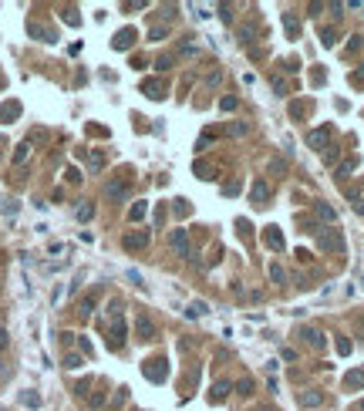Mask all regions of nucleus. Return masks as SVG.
<instances>
[{"label": "nucleus", "mask_w": 364, "mask_h": 411, "mask_svg": "<svg viewBox=\"0 0 364 411\" xmlns=\"http://www.w3.org/2000/svg\"><path fill=\"white\" fill-rule=\"evenodd\" d=\"M88 169L91 172H101V169H105V155H101V152H91L88 155Z\"/></svg>", "instance_id": "nucleus-20"}, {"label": "nucleus", "mask_w": 364, "mask_h": 411, "mask_svg": "<svg viewBox=\"0 0 364 411\" xmlns=\"http://www.w3.org/2000/svg\"><path fill=\"white\" fill-rule=\"evenodd\" d=\"M155 68H159V71H165V68H172V58H169V54H162V58L155 61Z\"/></svg>", "instance_id": "nucleus-36"}, {"label": "nucleus", "mask_w": 364, "mask_h": 411, "mask_svg": "<svg viewBox=\"0 0 364 411\" xmlns=\"http://www.w3.org/2000/svg\"><path fill=\"white\" fill-rule=\"evenodd\" d=\"M27 159H30V142H21V145L14 148V155H10V162H14V165H24Z\"/></svg>", "instance_id": "nucleus-14"}, {"label": "nucleus", "mask_w": 364, "mask_h": 411, "mask_svg": "<svg viewBox=\"0 0 364 411\" xmlns=\"http://www.w3.org/2000/svg\"><path fill=\"white\" fill-rule=\"evenodd\" d=\"M64 367H68V371H78V367H81V357H78V354H64Z\"/></svg>", "instance_id": "nucleus-27"}, {"label": "nucleus", "mask_w": 364, "mask_h": 411, "mask_svg": "<svg viewBox=\"0 0 364 411\" xmlns=\"http://www.w3.org/2000/svg\"><path fill=\"white\" fill-rule=\"evenodd\" d=\"M361 287H364V276H361Z\"/></svg>", "instance_id": "nucleus-48"}, {"label": "nucleus", "mask_w": 364, "mask_h": 411, "mask_svg": "<svg viewBox=\"0 0 364 411\" xmlns=\"http://www.w3.org/2000/svg\"><path fill=\"white\" fill-rule=\"evenodd\" d=\"M74 216H78L81 223H88L91 216H94V206H91V203H81V206H78V209H74Z\"/></svg>", "instance_id": "nucleus-22"}, {"label": "nucleus", "mask_w": 364, "mask_h": 411, "mask_svg": "<svg viewBox=\"0 0 364 411\" xmlns=\"http://www.w3.org/2000/svg\"><path fill=\"white\" fill-rule=\"evenodd\" d=\"M64 21H68V24H74V27H78V10H74V7H64Z\"/></svg>", "instance_id": "nucleus-32"}, {"label": "nucleus", "mask_w": 364, "mask_h": 411, "mask_svg": "<svg viewBox=\"0 0 364 411\" xmlns=\"http://www.w3.org/2000/svg\"><path fill=\"white\" fill-rule=\"evenodd\" d=\"M142 91H145L149 98H165V81H145Z\"/></svg>", "instance_id": "nucleus-16"}, {"label": "nucleus", "mask_w": 364, "mask_h": 411, "mask_svg": "<svg viewBox=\"0 0 364 411\" xmlns=\"http://www.w3.org/2000/svg\"><path fill=\"white\" fill-rule=\"evenodd\" d=\"M327 142H331V125H324V128H317V132L307 135V145H310V148H320V152H324Z\"/></svg>", "instance_id": "nucleus-6"}, {"label": "nucleus", "mask_w": 364, "mask_h": 411, "mask_svg": "<svg viewBox=\"0 0 364 411\" xmlns=\"http://www.w3.org/2000/svg\"><path fill=\"white\" fill-rule=\"evenodd\" d=\"M223 132H226V135H246V132H250V125H246V121H236V125L229 121V125H226Z\"/></svg>", "instance_id": "nucleus-25"}, {"label": "nucleus", "mask_w": 364, "mask_h": 411, "mask_svg": "<svg viewBox=\"0 0 364 411\" xmlns=\"http://www.w3.org/2000/svg\"><path fill=\"white\" fill-rule=\"evenodd\" d=\"M192 10H196V17H199V21H206V17H209V10H203L199 3H192Z\"/></svg>", "instance_id": "nucleus-43"}, {"label": "nucleus", "mask_w": 364, "mask_h": 411, "mask_svg": "<svg viewBox=\"0 0 364 411\" xmlns=\"http://www.w3.org/2000/svg\"><path fill=\"white\" fill-rule=\"evenodd\" d=\"M162 364H165V361H159V357H155V361H145V367H142L145 378H152V381H165V367H162Z\"/></svg>", "instance_id": "nucleus-10"}, {"label": "nucleus", "mask_w": 364, "mask_h": 411, "mask_svg": "<svg viewBox=\"0 0 364 411\" xmlns=\"http://www.w3.org/2000/svg\"><path fill=\"white\" fill-rule=\"evenodd\" d=\"M354 411H364V401H358V405H354Z\"/></svg>", "instance_id": "nucleus-45"}, {"label": "nucleus", "mask_w": 364, "mask_h": 411, "mask_svg": "<svg viewBox=\"0 0 364 411\" xmlns=\"http://www.w3.org/2000/svg\"><path fill=\"white\" fill-rule=\"evenodd\" d=\"M314 212H317L320 219H327V223H334V219H337V212H334L327 203H314Z\"/></svg>", "instance_id": "nucleus-18"}, {"label": "nucleus", "mask_w": 364, "mask_h": 411, "mask_svg": "<svg viewBox=\"0 0 364 411\" xmlns=\"http://www.w3.org/2000/svg\"><path fill=\"white\" fill-rule=\"evenodd\" d=\"M145 212H149V203H135L132 209H128V219H132V223H138Z\"/></svg>", "instance_id": "nucleus-21"}, {"label": "nucleus", "mask_w": 364, "mask_h": 411, "mask_svg": "<svg viewBox=\"0 0 364 411\" xmlns=\"http://www.w3.org/2000/svg\"><path fill=\"white\" fill-rule=\"evenodd\" d=\"M270 276H273V283H280V287L287 283V273H283V266H280V263H273V266H270Z\"/></svg>", "instance_id": "nucleus-26"}, {"label": "nucleus", "mask_w": 364, "mask_h": 411, "mask_svg": "<svg viewBox=\"0 0 364 411\" xmlns=\"http://www.w3.org/2000/svg\"><path fill=\"white\" fill-rule=\"evenodd\" d=\"M203 310H209V307H206V303H199V300H196V303H189V310H185V317H199V314H203Z\"/></svg>", "instance_id": "nucleus-29"}, {"label": "nucleus", "mask_w": 364, "mask_h": 411, "mask_svg": "<svg viewBox=\"0 0 364 411\" xmlns=\"http://www.w3.org/2000/svg\"><path fill=\"white\" fill-rule=\"evenodd\" d=\"M223 394H226V384H216V391H212V401H223Z\"/></svg>", "instance_id": "nucleus-40"}, {"label": "nucleus", "mask_w": 364, "mask_h": 411, "mask_svg": "<svg viewBox=\"0 0 364 411\" xmlns=\"http://www.w3.org/2000/svg\"><path fill=\"white\" fill-rule=\"evenodd\" d=\"M337 354H351V341H344V337H337Z\"/></svg>", "instance_id": "nucleus-37"}, {"label": "nucleus", "mask_w": 364, "mask_h": 411, "mask_svg": "<svg viewBox=\"0 0 364 411\" xmlns=\"http://www.w3.org/2000/svg\"><path fill=\"white\" fill-rule=\"evenodd\" d=\"M165 34H169V27H152L149 30V41H162Z\"/></svg>", "instance_id": "nucleus-33"}, {"label": "nucleus", "mask_w": 364, "mask_h": 411, "mask_svg": "<svg viewBox=\"0 0 364 411\" xmlns=\"http://www.w3.org/2000/svg\"><path fill=\"white\" fill-rule=\"evenodd\" d=\"M219 108H223V112H229V108H236V98H223V101H219Z\"/></svg>", "instance_id": "nucleus-39"}, {"label": "nucleus", "mask_w": 364, "mask_h": 411, "mask_svg": "<svg viewBox=\"0 0 364 411\" xmlns=\"http://www.w3.org/2000/svg\"><path fill=\"white\" fill-rule=\"evenodd\" d=\"M128 401V388H118V394L112 398V405H125Z\"/></svg>", "instance_id": "nucleus-34"}, {"label": "nucleus", "mask_w": 364, "mask_h": 411, "mask_svg": "<svg viewBox=\"0 0 364 411\" xmlns=\"http://www.w3.org/2000/svg\"><path fill=\"white\" fill-rule=\"evenodd\" d=\"M283 27L290 30V37H297V30H300V24H297V17H294V14H290V10H287V14H283Z\"/></svg>", "instance_id": "nucleus-24"}, {"label": "nucleus", "mask_w": 364, "mask_h": 411, "mask_svg": "<svg viewBox=\"0 0 364 411\" xmlns=\"http://www.w3.org/2000/svg\"><path fill=\"white\" fill-rule=\"evenodd\" d=\"M169 243H172V250H179V256H185V260H192V246H189V233L185 229H172V236H169Z\"/></svg>", "instance_id": "nucleus-4"}, {"label": "nucleus", "mask_w": 364, "mask_h": 411, "mask_svg": "<svg viewBox=\"0 0 364 411\" xmlns=\"http://www.w3.org/2000/svg\"><path fill=\"white\" fill-rule=\"evenodd\" d=\"M94 303H98V294H88L78 303V317H91V314H94Z\"/></svg>", "instance_id": "nucleus-15"}, {"label": "nucleus", "mask_w": 364, "mask_h": 411, "mask_svg": "<svg viewBox=\"0 0 364 411\" xmlns=\"http://www.w3.org/2000/svg\"><path fill=\"white\" fill-rule=\"evenodd\" d=\"M88 405L91 408H101V405H105V391H94V394L88 398Z\"/></svg>", "instance_id": "nucleus-31"}, {"label": "nucleus", "mask_w": 364, "mask_h": 411, "mask_svg": "<svg viewBox=\"0 0 364 411\" xmlns=\"http://www.w3.org/2000/svg\"><path fill=\"white\" fill-rule=\"evenodd\" d=\"M0 145H3V135H0Z\"/></svg>", "instance_id": "nucleus-47"}, {"label": "nucleus", "mask_w": 364, "mask_h": 411, "mask_svg": "<svg viewBox=\"0 0 364 411\" xmlns=\"http://www.w3.org/2000/svg\"><path fill=\"white\" fill-rule=\"evenodd\" d=\"M354 169H358V155H351V159H344V162L337 165V172H334V179L341 182V179H347V176H351Z\"/></svg>", "instance_id": "nucleus-12"}, {"label": "nucleus", "mask_w": 364, "mask_h": 411, "mask_svg": "<svg viewBox=\"0 0 364 411\" xmlns=\"http://www.w3.org/2000/svg\"><path fill=\"white\" fill-rule=\"evenodd\" d=\"M3 347H7V334L0 330V351H3Z\"/></svg>", "instance_id": "nucleus-44"}, {"label": "nucleus", "mask_w": 364, "mask_h": 411, "mask_svg": "<svg viewBox=\"0 0 364 411\" xmlns=\"http://www.w3.org/2000/svg\"><path fill=\"white\" fill-rule=\"evenodd\" d=\"M300 337L307 341V344H310V347H314V351H320V347H324V334H320L317 327H303Z\"/></svg>", "instance_id": "nucleus-11"}, {"label": "nucleus", "mask_w": 364, "mask_h": 411, "mask_svg": "<svg viewBox=\"0 0 364 411\" xmlns=\"http://www.w3.org/2000/svg\"><path fill=\"white\" fill-rule=\"evenodd\" d=\"M0 88H7V78H3V74H0Z\"/></svg>", "instance_id": "nucleus-46"}, {"label": "nucleus", "mask_w": 364, "mask_h": 411, "mask_svg": "<svg viewBox=\"0 0 364 411\" xmlns=\"http://www.w3.org/2000/svg\"><path fill=\"white\" fill-rule=\"evenodd\" d=\"M317 250H324V253H344V233L337 226L317 229Z\"/></svg>", "instance_id": "nucleus-1"}, {"label": "nucleus", "mask_w": 364, "mask_h": 411, "mask_svg": "<svg viewBox=\"0 0 364 411\" xmlns=\"http://www.w3.org/2000/svg\"><path fill=\"white\" fill-rule=\"evenodd\" d=\"M128 189H132V176H128V172H118L115 179L105 182V199H112V203H125Z\"/></svg>", "instance_id": "nucleus-2"}, {"label": "nucleus", "mask_w": 364, "mask_h": 411, "mask_svg": "<svg viewBox=\"0 0 364 411\" xmlns=\"http://www.w3.org/2000/svg\"><path fill=\"white\" fill-rule=\"evenodd\" d=\"M152 243V229H125L121 236V246L128 250V253H138V250H145Z\"/></svg>", "instance_id": "nucleus-3"}, {"label": "nucleus", "mask_w": 364, "mask_h": 411, "mask_svg": "<svg viewBox=\"0 0 364 411\" xmlns=\"http://www.w3.org/2000/svg\"><path fill=\"white\" fill-rule=\"evenodd\" d=\"M263 239L270 243L273 250H283V236H280V229H276V226H267V233H263Z\"/></svg>", "instance_id": "nucleus-17"}, {"label": "nucleus", "mask_w": 364, "mask_h": 411, "mask_svg": "<svg viewBox=\"0 0 364 411\" xmlns=\"http://www.w3.org/2000/svg\"><path fill=\"white\" fill-rule=\"evenodd\" d=\"M64 176H68V182H81V172H78V169H68Z\"/></svg>", "instance_id": "nucleus-42"}, {"label": "nucleus", "mask_w": 364, "mask_h": 411, "mask_svg": "<svg viewBox=\"0 0 364 411\" xmlns=\"http://www.w3.org/2000/svg\"><path fill=\"white\" fill-rule=\"evenodd\" d=\"M24 405H30V408H37V405H41V398H37V394H24Z\"/></svg>", "instance_id": "nucleus-41"}, {"label": "nucleus", "mask_w": 364, "mask_h": 411, "mask_svg": "<svg viewBox=\"0 0 364 411\" xmlns=\"http://www.w3.org/2000/svg\"><path fill=\"white\" fill-rule=\"evenodd\" d=\"M240 394H253V381H250V378H243V381H240Z\"/></svg>", "instance_id": "nucleus-38"}, {"label": "nucleus", "mask_w": 364, "mask_h": 411, "mask_svg": "<svg viewBox=\"0 0 364 411\" xmlns=\"http://www.w3.org/2000/svg\"><path fill=\"white\" fill-rule=\"evenodd\" d=\"M297 401H300V408H320V405H324V394L310 388V391H300V394H297Z\"/></svg>", "instance_id": "nucleus-8"}, {"label": "nucleus", "mask_w": 364, "mask_h": 411, "mask_svg": "<svg viewBox=\"0 0 364 411\" xmlns=\"http://www.w3.org/2000/svg\"><path fill=\"white\" fill-rule=\"evenodd\" d=\"M267 199H270V185H267V182H256V185H253V206H267Z\"/></svg>", "instance_id": "nucleus-13"}, {"label": "nucleus", "mask_w": 364, "mask_h": 411, "mask_svg": "<svg viewBox=\"0 0 364 411\" xmlns=\"http://www.w3.org/2000/svg\"><path fill=\"white\" fill-rule=\"evenodd\" d=\"M240 37H243V44H250V41L256 37V27H253V24H246V27L240 30Z\"/></svg>", "instance_id": "nucleus-30"}, {"label": "nucleus", "mask_w": 364, "mask_h": 411, "mask_svg": "<svg viewBox=\"0 0 364 411\" xmlns=\"http://www.w3.org/2000/svg\"><path fill=\"white\" fill-rule=\"evenodd\" d=\"M320 41H324L327 47H334V41H337V30H334V27H324V30H320Z\"/></svg>", "instance_id": "nucleus-28"}, {"label": "nucleus", "mask_w": 364, "mask_h": 411, "mask_svg": "<svg viewBox=\"0 0 364 411\" xmlns=\"http://www.w3.org/2000/svg\"><path fill=\"white\" fill-rule=\"evenodd\" d=\"M132 44H135V30H132V27H121L118 34H115V41H112L115 51H128Z\"/></svg>", "instance_id": "nucleus-7"}, {"label": "nucleus", "mask_w": 364, "mask_h": 411, "mask_svg": "<svg viewBox=\"0 0 364 411\" xmlns=\"http://www.w3.org/2000/svg\"><path fill=\"white\" fill-rule=\"evenodd\" d=\"M135 334H138V341H152V337H155V323H152L149 314H138V317H135Z\"/></svg>", "instance_id": "nucleus-5"}, {"label": "nucleus", "mask_w": 364, "mask_h": 411, "mask_svg": "<svg viewBox=\"0 0 364 411\" xmlns=\"http://www.w3.org/2000/svg\"><path fill=\"white\" fill-rule=\"evenodd\" d=\"M108 344H112V347H121V344H125V320H121V314L112 317V337H108Z\"/></svg>", "instance_id": "nucleus-9"}, {"label": "nucleus", "mask_w": 364, "mask_h": 411, "mask_svg": "<svg viewBox=\"0 0 364 411\" xmlns=\"http://www.w3.org/2000/svg\"><path fill=\"white\" fill-rule=\"evenodd\" d=\"M347 388H351V391H354V388H364V371H351V374H347Z\"/></svg>", "instance_id": "nucleus-23"}, {"label": "nucleus", "mask_w": 364, "mask_h": 411, "mask_svg": "<svg viewBox=\"0 0 364 411\" xmlns=\"http://www.w3.org/2000/svg\"><path fill=\"white\" fill-rule=\"evenodd\" d=\"M17 115H21V105H17V101H7V105L0 108V118H3V121H10V118H17Z\"/></svg>", "instance_id": "nucleus-19"}, {"label": "nucleus", "mask_w": 364, "mask_h": 411, "mask_svg": "<svg viewBox=\"0 0 364 411\" xmlns=\"http://www.w3.org/2000/svg\"><path fill=\"white\" fill-rule=\"evenodd\" d=\"M219 14H223V21H226V24H233V7H229V3H223V7H219Z\"/></svg>", "instance_id": "nucleus-35"}]
</instances>
